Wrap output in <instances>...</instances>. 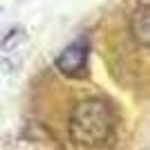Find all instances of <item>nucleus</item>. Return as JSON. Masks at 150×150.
<instances>
[{"label": "nucleus", "mask_w": 150, "mask_h": 150, "mask_svg": "<svg viewBox=\"0 0 150 150\" xmlns=\"http://www.w3.org/2000/svg\"><path fill=\"white\" fill-rule=\"evenodd\" d=\"M114 125L112 110L101 99H85L76 103L69 114V139L83 148H96L110 137Z\"/></svg>", "instance_id": "obj_1"}, {"label": "nucleus", "mask_w": 150, "mask_h": 150, "mask_svg": "<svg viewBox=\"0 0 150 150\" xmlns=\"http://www.w3.org/2000/svg\"><path fill=\"white\" fill-rule=\"evenodd\" d=\"M88 50H90L88 40H83V38L69 43L56 56V69L65 76H72V79L81 76L85 72V63H88Z\"/></svg>", "instance_id": "obj_2"}, {"label": "nucleus", "mask_w": 150, "mask_h": 150, "mask_svg": "<svg viewBox=\"0 0 150 150\" xmlns=\"http://www.w3.org/2000/svg\"><path fill=\"white\" fill-rule=\"evenodd\" d=\"M130 34L139 45L150 47V5L139 7L130 18Z\"/></svg>", "instance_id": "obj_3"}]
</instances>
